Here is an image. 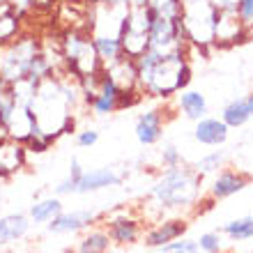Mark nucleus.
Wrapping results in <instances>:
<instances>
[{
	"instance_id": "obj_5",
	"label": "nucleus",
	"mask_w": 253,
	"mask_h": 253,
	"mask_svg": "<svg viewBox=\"0 0 253 253\" xmlns=\"http://www.w3.org/2000/svg\"><path fill=\"white\" fill-rule=\"evenodd\" d=\"M150 48L159 55H170V53H187L189 42L184 37V28H182V16L173 19V16H164V14H154L150 30Z\"/></svg>"
},
{
	"instance_id": "obj_37",
	"label": "nucleus",
	"mask_w": 253,
	"mask_h": 253,
	"mask_svg": "<svg viewBox=\"0 0 253 253\" xmlns=\"http://www.w3.org/2000/svg\"><path fill=\"white\" fill-rule=\"evenodd\" d=\"M126 5L129 7H145L147 0H126Z\"/></svg>"
},
{
	"instance_id": "obj_28",
	"label": "nucleus",
	"mask_w": 253,
	"mask_h": 253,
	"mask_svg": "<svg viewBox=\"0 0 253 253\" xmlns=\"http://www.w3.org/2000/svg\"><path fill=\"white\" fill-rule=\"evenodd\" d=\"M198 242V249L203 253H219L221 251V235L219 233H205L200 235Z\"/></svg>"
},
{
	"instance_id": "obj_39",
	"label": "nucleus",
	"mask_w": 253,
	"mask_h": 253,
	"mask_svg": "<svg viewBox=\"0 0 253 253\" xmlns=\"http://www.w3.org/2000/svg\"><path fill=\"white\" fill-rule=\"evenodd\" d=\"M226 253H230V251H226Z\"/></svg>"
},
{
	"instance_id": "obj_33",
	"label": "nucleus",
	"mask_w": 253,
	"mask_h": 253,
	"mask_svg": "<svg viewBox=\"0 0 253 253\" xmlns=\"http://www.w3.org/2000/svg\"><path fill=\"white\" fill-rule=\"evenodd\" d=\"M72 191H76V182H74L72 177H67L65 182H60V184L55 187V193H58V196H62V193H72Z\"/></svg>"
},
{
	"instance_id": "obj_35",
	"label": "nucleus",
	"mask_w": 253,
	"mask_h": 253,
	"mask_svg": "<svg viewBox=\"0 0 253 253\" xmlns=\"http://www.w3.org/2000/svg\"><path fill=\"white\" fill-rule=\"evenodd\" d=\"M7 85H9V83H7V81H2V79H0V108H2V101L7 99ZM0 136H5V133L0 131Z\"/></svg>"
},
{
	"instance_id": "obj_18",
	"label": "nucleus",
	"mask_w": 253,
	"mask_h": 253,
	"mask_svg": "<svg viewBox=\"0 0 253 253\" xmlns=\"http://www.w3.org/2000/svg\"><path fill=\"white\" fill-rule=\"evenodd\" d=\"M21 19H23V14L14 9L12 5L0 7V46L14 42L21 35Z\"/></svg>"
},
{
	"instance_id": "obj_14",
	"label": "nucleus",
	"mask_w": 253,
	"mask_h": 253,
	"mask_svg": "<svg viewBox=\"0 0 253 253\" xmlns=\"http://www.w3.org/2000/svg\"><path fill=\"white\" fill-rule=\"evenodd\" d=\"M104 69H106L108 76L118 83L120 90H140L138 69H136V60H133V58H126L125 55V58H120V60L113 62V65H106ZM140 92H143V90H140Z\"/></svg>"
},
{
	"instance_id": "obj_24",
	"label": "nucleus",
	"mask_w": 253,
	"mask_h": 253,
	"mask_svg": "<svg viewBox=\"0 0 253 253\" xmlns=\"http://www.w3.org/2000/svg\"><path fill=\"white\" fill-rule=\"evenodd\" d=\"M223 233L230 235L235 242L237 240H251L253 237V216H242L223 226Z\"/></svg>"
},
{
	"instance_id": "obj_27",
	"label": "nucleus",
	"mask_w": 253,
	"mask_h": 253,
	"mask_svg": "<svg viewBox=\"0 0 253 253\" xmlns=\"http://www.w3.org/2000/svg\"><path fill=\"white\" fill-rule=\"evenodd\" d=\"M221 164H223V154H221V152H212V154H205V157L196 164V170H198L200 175H207V173H214Z\"/></svg>"
},
{
	"instance_id": "obj_17",
	"label": "nucleus",
	"mask_w": 253,
	"mask_h": 253,
	"mask_svg": "<svg viewBox=\"0 0 253 253\" xmlns=\"http://www.w3.org/2000/svg\"><path fill=\"white\" fill-rule=\"evenodd\" d=\"M108 235L118 244H133L140 235V226L138 221L131 219V216H115L108 223Z\"/></svg>"
},
{
	"instance_id": "obj_20",
	"label": "nucleus",
	"mask_w": 253,
	"mask_h": 253,
	"mask_svg": "<svg viewBox=\"0 0 253 253\" xmlns=\"http://www.w3.org/2000/svg\"><path fill=\"white\" fill-rule=\"evenodd\" d=\"M253 118L251 106H249L247 97H240V99H233L230 104H226V108L221 111V120L228 125V129H237V126H244L249 120Z\"/></svg>"
},
{
	"instance_id": "obj_9",
	"label": "nucleus",
	"mask_w": 253,
	"mask_h": 253,
	"mask_svg": "<svg viewBox=\"0 0 253 253\" xmlns=\"http://www.w3.org/2000/svg\"><path fill=\"white\" fill-rule=\"evenodd\" d=\"M161 133H164V113L159 108H150V111L138 115V120H136V138L143 145L159 143Z\"/></svg>"
},
{
	"instance_id": "obj_16",
	"label": "nucleus",
	"mask_w": 253,
	"mask_h": 253,
	"mask_svg": "<svg viewBox=\"0 0 253 253\" xmlns=\"http://www.w3.org/2000/svg\"><path fill=\"white\" fill-rule=\"evenodd\" d=\"M177 108L187 115L189 120L198 122L200 118L207 115V99L198 90H180L177 92Z\"/></svg>"
},
{
	"instance_id": "obj_29",
	"label": "nucleus",
	"mask_w": 253,
	"mask_h": 253,
	"mask_svg": "<svg viewBox=\"0 0 253 253\" xmlns=\"http://www.w3.org/2000/svg\"><path fill=\"white\" fill-rule=\"evenodd\" d=\"M237 16L244 26L251 30L253 28V0H240V5H237Z\"/></svg>"
},
{
	"instance_id": "obj_30",
	"label": "nucleus",
	"mask_w": 253,
	"mask_h": 253,
	"mask_svg": "<svg viewBox=\"0 0 253 253\" xmlns=\"http://www.w3.org/2000/svg\"><path fill=\"white\" fill-rule=\"evenodd\" d=\"M161 161H164V166L170 168V166H180L182 164V157L177 152V147L175 145H168L164 152H161Z\"/></svg>"
},
{
	"instance_id": "obj_38",
	"label": "nucleus",
	"mask_w": 253,
	"mask_h": 253,
	"mask_svg": "<svg viewBox=\"0 0 253 253\" xmlns=\"http://www.w3.org/2000/svg\"><path fill=\"white\" fill-rule=\"evenodd\" d=\"M247 99H249V106H251V113H253V94H249Z\"/></svg>"
},
{
	"instance_id": "obj_32",
	"label": "nucleus",
	"mask_w": 253,
	"mask_h": 253,
	"mask_svg": "<svg viewBox=\"0 0 253 253\" xmlns=\"http://www.w3.org/2000/svg\"><path fill=\"white\" fill-rule=\"evenodd\" d=\"M212 5L216 7L219 12H237L240 0H212Z\"/></svg>"
},
{
	"instance_id": "obj_22",
	"label": "nucleus",
	"mask_w": 253,
	"mask_h": 253,
	"mask_svg": "<svg viewBox=\"0 0 253 253\" xmlns=\"http://www.w3.org/2000/svg\"><path fill=\"white\" fill-rule=\"evenodd\" d=\"M108 247H111V235L106 230H90L79 242L76 253H106Z\"/></svg>"
},
{
	"instance_id": "obj_13",
	"label": "nucleus",
	"mask_w": 253,
	"mask_h": 253,
	"mask_svg": "<svg viewBox=\"0 0 253 253\" xmlns=\"http://www.w3.org/2000/svg\"><path fill=\"white\" fill-rule=\"evenodd\" d=\"M187 228H189L187 221H182V219L164 221V223H159V226L152 228V230L145 235V247H150V249H161V247H166L168 242L180 240L182 235L187 233Z\"/></svg>"
},
{
	"instance_id": "obj_4",
	"label": "nucleus",
	"mask_w": 253,
	"mask_h": 253,
	"mask_svg": "<svg viewBox=\"0 0 253 253\" xmlns=\"http://www.w3.org/2000/svg\"><path fill=\"white\" fill-rule=\"evenodd\" d=\"M42 51V44L35 37H16L14 42L0 46V79L14 83L26 79L33 58Z\"/></svg>"
},
{
	"instance_id": "obj_15",
	"label": "nucleus",
	"mask_w": 253,
	"mask_h": 253,
	"mask_svg": "<svg viewBox=\"0 0 253 253\" xmlns=\"http://www.w3.org/2000/svg\"><path fill=\"white\" fill-rule=\"evenodd\" d=\"M247 184H249V177H244L242 173H233V170H228V173H221L219 177L212 182L210 193H212L214 200L230 198V196H235V193L244 191Z\"/></svg>"
},
{
	"instance_id": "obj_7",
	"label": "nucleus",
	"mask_w": 253,
	"mask_h": 253,
	"mask_svg": "<svg viewBox=\"0 0 253 253\" xmlns=\"http://www.w3.org/2000/svg\"><path fill=\"white\" fill-rule=\"evenodd\" d=\"M120 94H122V90L118 87V83L108 76L106 69H101L99 85H97V92H94L92 101H90V108L97 115L115 113V111H120Z\"/></svg>"
},
{
	"instance_id": "obj_34",
	"label": "nucleus",
	"mask_w": 253,
	"mask_h": 253,
	"mask_svg": "<svg viewBox=\"0 0 253 253\" xmlns=\"http://www.w3.org/2000/svg\"><path fill=\"white\" fill-rule=\"evenodd\" d=\"M72 170H69V177H72L74 182H79V177L83 175V170H81V164H79V159H72Z\"/></svg>"
},
{
	"instance_id": "obj_2",
	"label": "nucleus",
	"mask_w": 253,
	"mask_h": 253,
	"mask_svg": "<svg viewBox=\"0 0 253 253\" xmlns=\"http://www.w3.org/2000/svg\"><path fill=\"white\" fill-rule=\"evenodd\" d=\"M189 83H191V65L187 60V53L161 55L147 79L145 94L168 99L180 90H187Z\"/></svg>"
},
{
	"instance_id": "obj_3",
	"label": "nucleus",
	"mask_w": 253,
	"mask_h": 253,
	"mask_svg": "<svg viewBox=\"0 0 253 253\" xmlns=\"http://www.w3.org/2000/svg\"><path fill=\"white\" fill-rule=\"evenodd\" d=\"M219 9L212 0H182V28L189 42V48H198L205 53L214 46V28Z\"/></svg>"
},
{
	"instance_id": "obj_1",
	"label": "nucleus",
	"mask_w": 253,
	"mask_h": 253,
	"mask_svg": "<svg viewBox=\"0 0 253 253\" xmlns=\"http://www.w3.org/2000/svg\"><path fill=\"white\" fill-rule=\"evenodd\" d=\"M200 182H203V175L198 170L170 166L152 187V198L161 207H189L198 200Z\"/></svg>"
},
{
	"instance_id": "obj_10",
	"label": "nucleus",
	"mask_w": 253,
	"mask_h": 253,
	"mask_svg": "<svg viewBox=\"0 0 253 253\" xmlns=\"http://www.w3.org/2000/svg\"><path fill=\"white\" fill-rule=\"evenodd\" d=\"M193 138L203 143V145H223L228 140V125L219 118H200L196 129H193Z\"/></svg>"
},
{
	"instance_id": "obj_31",
	"label": "nucleus",
	"mask_w": 253,
	"mask_h": 253,
	"mask_svg": "<svg viewBox=\"0 0 253 253\" xmlns=\"http://www.w3.org/2000/svg\"><path fill=\"white\" fill-rule=\"evenodd\" d=\"M97 140H99V133L94 131V129H85V131H81L79 136H76L79 147H92Z\"/></svg>"
},
{
	"instance_id": "obj_36",
	"label": "nucleus",
	"mask_w": 253,
	"mask_h": 253,
	"mask_svg": "<svg viewBox=\"0 0 253 253\" xmlns=\"http://www.w3.org/2000/svg\"><path fill=\"white\" fill-rule=\"evenodd\" d=\"M87 2H104V5H125V7H129L126 5V0H87Z\"/></svg>"
},
{
	"instance_id": "obj_23",
	"label": "nucleus",
	"mask_w": 253,
	"mask_h": 253,
	"mask_svg": "<svg viewBox=\"0 0 253 253\" xmlns=\"http://www.w3.org/2000/svg\"><path fill=\"white\" fill-rule=\"evenodd\" d=\"M62 212V203L60 198H44L40 203H35L30 207V216L37 223H46V221H53L58 214Z\"/></svg>"
},
{
	"instance_id": "obj_26",
	"label": "nucleus",
	"mask_w": 253,
	"mask_h": 253,
	"mask_svg": "<svg viewBox=\"0 0 253 253\" xmlns=\"http://www.w3.org/2000/svg\"><path fill=\"white\" fill-rule=\"evenodd\" d=\"M159 253H200L198 249V242L196 240H173V242H168L166 247H161Z\"/></svg>"
},
{
	"instance_id": "obj_6",
	"label": "nucleus",
	"mask_w": 253,
	"mask_h": 253,
	"mask_svg": "<svg viewBox=\"0 0 253 253\" xmlns=\"http://www.w3.org/2000/svg\"><path fill=\"white\" fill-rule=\"evenodd\" d=\"M249 28L244 26L237 16V12H219L216 16V28H214V46L228 48L235 44L247 42Z\"/></svg>"
},
{
	"instance_id": "obj_8",
	"label": "nucleus",
	"mask_w": 253,
	"mask_h": 253,
	"mask_svg": "<svg viewBox=\"0 0 253 253\" xmlns=\"http://www.w3.org/2000/svg\"><path fill=\"white\" fill-rule=\"evenodd\" d=\"M26 145L21 140H14L9 136H0V177L19 173L26 166Z\"/></svg>"
},
{
	"instance_id": "obj_25",
	"label": "nucleus",
	"mask_w": 253,
	"mask_h": 253,
	"mask_svg": "<svg viewBox=\"0 0 253 253\" xmlns=\"http://www.w3.org/2000/svg\"><path fill=\"white\" fill-rule=\"evenodd\" d=\"M147 5L164 16H173V19L182 16V0H147Z\"/></svg>"
},
{
	"instance_id": "obj_21",
	"label": "nucleus",
	"mask_w": 253,
	"mask_h": 253,
	"mask_svg": "<svg viewBox=\"0 0 253 253\" xmlns=\"http://www.w3.org/2000/svg\"><path fill=\"white\" fill-rule=\"evenodd\" d=\"M28 226H30V223H28V216H23V214L0 216V247L23 237V235L28 233Z\"/></svg>"
},
{
	"instance_id": "obj_12",
	"label": "nucleus",
	"mask_w": 253,
	"mask_h": 253,
	"mask_svg": "<svg viewBox=\"0 0 253 253\" xmlns=\"http://www.w3.org/2000/svg\"><path fill=\"white\" fill-rule=\"evenodd\" d=\"M122 182V177L118 173H113L111 168H97V170H83V175L76 182V191L79 193H90L99 191V189L118 187Z\"/></svg>"
},
{
	"instance_id": "obj_11",
	"label": "nucleus",
	"mask_w": 253,
	"mask_h": 253,
	"mask_svg": "<svg viewBox=\"0 0 253 253\" xmlns=\"http://www.w3.org/2000/svg\"><path fill=\"white\" fill-rule=\"evenodd\" d=\"M97 219V214L92 210H74V212H60L51 223L48 230L51 233H76L87 228L92 221Z\"/></svg>"
},
{
	"instance_id": "obj_19",
	"label": "nucleus",
	"mask_w": 253,
	"mask_h": 253,
	"mask_svg": "<svg viewBox=\"0 0 253 253\" xmlns=\"http://www.w3.org/2000/svg\"><path fill=\"white\" fill-rule=\"evenodd\" d=\"M94 48H97V55H99L101 65H113L120 58H125V51H122V42L120 37H113V35H92Z\"/></svg>"
}]
</instances>
